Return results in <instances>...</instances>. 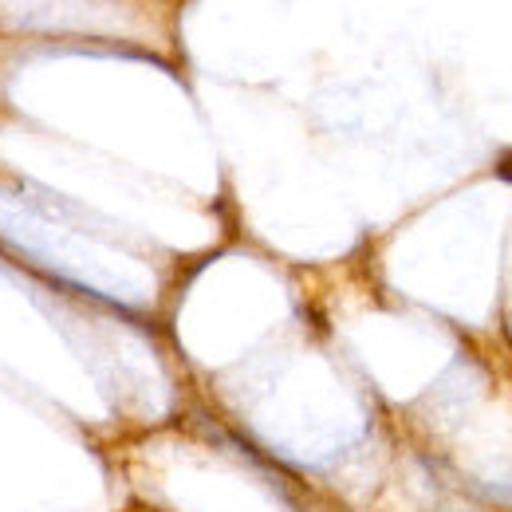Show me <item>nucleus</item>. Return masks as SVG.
Listing matches in <instances>:
<instances>
[{"instance_id":"obj_2","label":"nucleus","mask_w":512,"mask_h":512,"mask_svg":"<svg viewBox=\"0 0 512 512\" xmlns=\"http://www.w3.org/2000/svg\"><path fill=\"white\" fill-rule=\"evenodd\" d=\"M505 501H509V509H512V481H509V489H505Z\"/></svg>"},{"instance_id":"obj_1","label":"nucleus","mask_w":512,"mask_h":512,"mask_svg":"<svg viewBox=\"0 0 512 512\" xmlns=\"http://www.w3.org/2000/svg\"><path fill=\"white\" fill-rule=\"evenodd\" d=\"M497 178H505V182L512 186V150H509V154H501V158H497Z\"/></svg>"}]
</instances>
